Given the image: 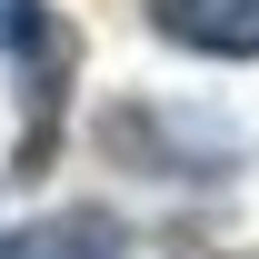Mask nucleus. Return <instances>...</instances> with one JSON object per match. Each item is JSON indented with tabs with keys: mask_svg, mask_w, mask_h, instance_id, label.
I'll return each mask as SVG.
<instances>
[{
	"mask_svg": "<svg viewBox=\"0 0 259 259\" xmlns=\"http://www.w3.org/2000/svg\"><path fill=\"white\" fill-rule=\"evenodd\" d=\"M150 30L199 60H259V0H150Z\"/></svg>",
	"mask_w": 259,
	"mask_h": 259,
	"instance_id": "1",
	"label": "nucleus"
},
{
	"mask_svg": "<svg viewBox=\"0 0 259 259\" xmlns=\"http://www.w3.org/2000/svg\"><path fill=\"white\" fill-rule=\"evenodd\" d=\"M120 249H130V229L110 209H50L30 229H0V259H120Z\"/></svg>",
	"mask_w": 259,
	"mask_h": 259,
	"instance_id": "2",
	"label": "nucleus"
}]
</instances>
